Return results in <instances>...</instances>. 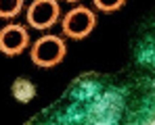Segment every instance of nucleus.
I'll return each mask as SVG.
<instances>
[{
  "mask_svg": "<svg viewBox=\"0 0 155 125\" xmlns=\"http://www.w3.org/2000/svg\"><path fill=\"white\" fill-rule=\"evenodd\" d=\"M128 0H92V4L101 11V13H115V11H122L126 6Z\"/></svg>",
  "mask_w": 155,
  "mask_h": 125,
  "instance_id": "nucleus-7",
  "label": "nucleus"
},
{
  "mask_svg": "<svg viewBox=\"0 0 155 125\" xmlns=\"http://www.w3.org/2000/svg\"><path fill=\"white\" fill-rule=\"evenodd\" d=\"M29 48V31L25 25L8 23L0 29V52L6 56H19Z\"/></svg>",
  "mask_w": 155,
  "mask_h": 125,
  "instance_id": "nucleus-4",
  "label": "nucleus"
},
{
  "mask_svg": "<svg viewBox=\"0 0 155 125\" xmlns=\"http://www.w3.org/2000/svg\"><path fill=\"white\" fill-rule=\"evenodd\" d=\"M67 54V46H65V40L61 36H40L29 50V58L36 67H42V69H52L57 67L59 63H63Z\"/></svg>",
  "mask_w": 155,
  "mask_h": 125,
  "instance_id": "nucleus-1",
  "label": "nucleus"
},
{
  "mask_svg": "<svg viewBox=\"0 0 155 125\" xmlns=\"http://www.w3.org/2000/svg\"><path fill=\"white\" fill-rule=\"evenodd\" d=\"M65 2H71V4H74V2H80V0H65Z\"/></svg>",
  "mask_w": 155,
  "mask_h": 125,
  "instance_id": "nucleus-8",
  "label": "nucleus"
},
{
  "mask_svg": "<svg viewBox=\"0 0 155 125\" xmlns=\"http://www.w3.org/2000/svg\"><path fill=\"white\" fill-rule=\"evenodd\" d=\"M11 94L13 98L21 104H29L31 100L36 98V86L27 79V77H17L13 81V88H11Z\"/></svg>",
  "mask_w": 155,
  "mask_h": 125,
  "instance_id": "nucleus-5",
  "label": "nucleus"
},
{
  "mask_svg": "<svg viewBox=\"0 0 155 125\" xmlns=\"http://www.w3.org/2000/svg\"><path fill=\"white\" fill-rule=\"evenodd\" d=\"M61 17V6L59 0H34L25 11V21L29 27L38 31H46L59 23Z\"/></svg>",
  "mask_w": 155,
  "mask_h": 125,
  "instance_id": "nucleus-3",
  "label": "nucleus"
},
{
  "mask_svg": "<svg viewBox=\"0 0 155 125\" xmlns=\"http://www.w3.org/2000/svg\"><path fill=\"white\" fill-rule=\"evenodd\" d=\"M97 27V13L90 11L88 6H74L71 11L65 13L61 19V29L63 36L69 40H84L88 38Z\"/></svg>",
  "mask_w": 155,
  "mask_h": 125,
  "instance_id": "nucleus-2",
  "label": "nucleus"
},
{
  "mask_svg": "<svg viewBox=\"0 0 155 125\" xmlns=\"http://www.w3.org/2000/svg\"><path fill=\"white\" fill-rule=\"evenodd\" d=\"M23 4L25 0H0V19H15L23 11Z\"/></svg>",
  "mask_w": 155,
  "mask_h": 125,
  "instance_id": "nucleus-6",
  "label": "nucleus"
}]
</instances>
